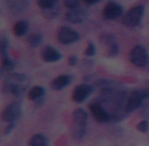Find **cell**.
Here are the masks:
<instances>
[{
  "instance_id": "16",
  "label": "cell",
  "mask_w": 149,
  "mask_h": 146,
  "mask_svg": "<svg viewBox=\"0 0 149 146\" xmlns=\"http://www.w3.org/2000/svg\"><path fill=\"white\" fill-rule=\"evenodd\" d=\"M45 94V89L41 86H33L30 90H29V99L31 100H37L41 97H43Z\"/></svg>"
},
{
  "instance_id": "24",
  "label": "cell",
  "mask_w": 149,
  "mask_h": 146,
  "mask_svg": "<svg viewBox=\"0 0 149 146\" xmlns=\"http://www.w3.org/2000/svg\"><path fill=\"white\" fill-rule=\"evenodd\" d=\"M137 129H139L140 132H147L148 131V123L147 121H141V123L137 125Z\"/></svg>"
},
{
  "instance_id": "8",
  "label": "cell",
  "mask_w": 149,
  "mask_h": 146,
  "mask_svg": "<svg viewBox=\"0 0 149 146\" xmlns=\"http://www.w3.org/2000/svg\"><path fill=\"white\" fill-rule=\"evenodd\" d=\"M123 13V8L118 4V3H109L106 7L103 8V17L107 20H115L119 18Z\"/></svg>"
},
{
  "instance_id": "15",
  "label": "cell",
  "mask_w": 149,
  "mask_h": 146,
  "mask_svg": "<svg viewBox=\"0 0 149 146\" xmlns=\"http://www.w3.org/2000/svg\"><path fill=\"white\" fill-rule=\"evenodd\" d=\"M28 30H29V25L26 21H18V22L15 25V28H13V33H15V35H17V37L25 35V34L28 33Z\"/></svg>"
},
{
  "instance_id": "23",
  "label": "cell",
  "mask_w": 149,
  "mask_h": 146,
  "mask_svg": "<svg viewBox=\"0 0 149 146\" xmlns=\"http://www.w3.org/2000/svg\"><path fill=\"white\" fill-rule=\"evenodd\" d=\"M94 54H95V46L93 43H89L86 50H85V55H86V56H93Z\"/></svg>"
},
{
  "instance_id": "25",
  "label": "cell",
  "mask_w": 149,
  "mask_h": 146,
  "mask_svg": "<svg viewBox=\"0 0 149 146\" xmlns=\"http://www.w3.org/2000/svg\"><path fill=\"white\" fill-rule=\"evenodd\" d=\"M84 1L85 3H86V4H95V3H98V1H100V0H84Z\"/></svg>"
},
{
  "instance_id": "22",
  "label": "cell",
  "mask_w": 149,
  "mask_h": 146,
  "mask_svg": "<svg viewBox=\"0 0 149 146\" xmlns=\"http://www.w3.org/2000/svg\"><path fill=\"white\" fill-rule=\"evenodd\" d=\"M79 3H80V0H64L65 7L70 8V9L77 8V7H79Z\"/></svg>"
},
{
  "instance_id": "1",
  "label": "cell",
  "mask_w": 149,
  "mask_h": 146,
  "mask_svg": "<svg viewBox=\"0 0 149 146\" xmlns=\"http://www.w3.org/2000/svg\"><path fill=\"white\" fill-rule=\"evenodd\" d=\"M28 86H29V78L25 74L10 73L5 78L3 90L5 93H8V94H13L16 97H18V95H22V93L26 91Z\"/></svg>"
},
{
  "instance_id": "11",
  "label": "cell",
  "mask_w": 149,
  "mask_h": 146,
  "mask_svg": "<svg viewBox=\"0 0 149 146\" xmlns=\"http://www.w3.org/2000/svg\"><path fill=\"white\" fill-rule=\"evenodd\" d=\"M42 59L47 63H55L58 60L62 59V55L58 50H55L54 47H45L42 50Z\"/></svg>"
},
{
  "instance_id": "13",
  "label": "cell",
  "mask_w": 149,
  "mask_h": 146,
  "mask_svg": "<svg viewBox=\"0 0 149 146\" xmlns=\"http://www.w3.org/2000/svg\"><path fill=\"white\" fill-rule=\"evenodd\" d=\"M71 76H68V74H62V76H58L56 78L52 80L51 82V87L54 90H62L64 89L65 86H68V85L71 84Z\"/></svg>"
},
{
  "instance_id": "10",
  "label": "cell",
  "mask_w": 149,
  "mask_h": 146,
  "mask_svg": "<svg viewBox=\"0 0 149 146\" xmlns=\"http://www.w3.org/2000/svg\"><path fill=\"white\" fill-rule=\"evenodd\" d=\"M90 111H92V115L94 116V119L100 123H105L110 119V115L107 113V111L103 108V106L98 104V103H92L90 104Z\"/></svg>"
},
{
  "instance_id": "12",
  "label": "cell",
  "mask_w": 149,
  "mask_h": 146,
  "mask_svg": "<svg viewBox=\"0 0 149 146\" xmlns=\"http://www.w3.org/2000/svg\"><path fill=\"white\" fill-rule=\"evenodd\" d=\"M29 0H7V7L12 13H21L28 8Z\"/></svg>"
},
{
  "instance_id": "26",
  "label": "cell",
  "mask_w": 149,
  "mask_h": 146,
  "mask_svg": "<svg viewBox=\"0 0 149 146\" xmlns=\"http://www.w3.org/2000/svg\"><path fill=\"white\" fill-rule=\"evenodd\" d=\"M76 62H77L76 57H70V64L71 65H74V64H76Z\"/></svg>"
},
{
  "instance_id": "7",
  "label": "cell",
  "mask_w": 149,
  "mask_h": 146,
  "mask_svg": "<svg viewBox=\"0 0 149 146\" xmlns=\"http://www.w3.org/2000/svg\"><path fill=\"white\" fill-rule=\"evenodd\" d=\"M79 34L77 31H74L73 29L71 28H62L59 30V34H58V39H59L60 43L63 44H71L74 43V42L79 41Z\"/></svg>"
},
{
  "instance_id": "18",
  "label": "cell",
  "mask_w": 149,
  "mask_h": 146,
  "mask_svg": "<svg viewBox=\"0 0 149 146\" xmlns=\"http://www.w3.org/2000/svg\"><path fill=\"white\" fill-rule=\"evenodd\" d=\"M106 44H107V55L109 56H114V55L118 54V46H116V42L114 41V39L106 42Z\"/></svg>"
},
{
  "instance_id": "5",
  "label": "cell",
  "mask_w": 149,
  "mask_h": 146,
  "mask_svg": "<svg viewBox=\"0 0 149 146\" xmlns=\"http://www.w3.org/2000/svg\"><path fill=\"white\" fill-rule=\"evenodd\" d=\"M143 15H144V7L143 5H136L126 13V16L123 17V24L126 26L134 28V26L139 25V22L143 18Z\"/></svg>"
},
{
  "instance_id": "21",
  "label": "cell",
  "mask_w": 149,
  "mask_h": 146,
  "mask_svg": "<svg viewBox=\"0 0 149 146\" xmlns=\"http://www.w3.org/2000/svg\"><path fill=\"white\" fill-rule=\"evenodd\" d=\"M13 67H15V64H13L12 60L7 59V57H4V59H3V63H1V68H3V71H5V72H10Z\"/></svg>"
},
{
  "instance_id": "9",
  "label": "cell",
  "mask_w": 149,
  "mask_h": 146,
  "mask_svg": "<svg viewBox=\"0 0 149 146\" xmlns=\"http://www.w3.org/2000/svg\"><path fill=\"white\" fill-rule=\"evenodd\" d=\"M90 93H92V86H89L88 84L79 85V86L73 90L72 99L74 100V102H77V103H81V102H84L88 97H89Z\"/></svg>"
},
{
  "instance_id": "19",
  "label": "cell",
  "mask_w": 149,
  "mask_h": 146,
  "mask_svg": "<svg viewBox=\"0 0 149 146\" xmlns=\"http://www.w3.org/2000/svg\"><path fill=\"white\" fill-rule=\"evenodd\" d=\"M58 0H38V5L42 9H51Z\"/></svg>"
},
{
  "instance_id": "4",
  "label": "cell",
  "mask_w": 149,
  "mask_h": 146,
  "mask_svg": "<svg viewBox=\"0 0 149 146\" xmlns=\"http://www.w3.org/2000/svg\"><path fill=\"white\" fill-rule=\"evenodd\" d=\"M130 62L135 67L143 68L148 64V52L143 46H136L130 52Z\"/></svg>"
},
{
  "instance_id": "6",
  "label": "cell",
  "mask_w": 149,
  "mask_h": 146,
  "mask_svg": "<svg viewBox=\"0 0 149 146\" xmlns=\"http://www.w3.org/2000/svg\"><path fill=\"white\" fill-rule=\"evenodd\" d=\"M20 115H21V106L18 102H15L4 108V111L1 113V119L4 121H7V123H13L15 120H17Z\"/></svg>"
},
{
  "instance_id": "17",
  "label": "cell",
  "mask_w": 149,
  "mask_h": 146,
  "mask_svg": "<svg viewBox=\"0 0 149 146\" xmlns=\"http://www.w3.org/2000/svg\"><path fill=\"white\" fill-rule=\"evenodd\" d=\"M31 146H46L47 145V138L42 134H36L33 138L29 141Z\"/></svg>"
},
{
  "instance_id": "3",
  "label": "cell",
  "mask_w": 149,
  "mask_h": 146,
  "mask_svg": "<svg viewBox=\"0 0 149 146\" xmlns=\"http://www.w3.org/2000/svg\"><path fill=\"white\" fill-rule=\"evenodd\" d=\"M148 97H149V90H136V91H134L128 97V99H127V102H126V106H124L126 112H131V111L136 110L137 107H140L141 103L144 102Z\"/></svg>"
},
{
  "instance_id": "14",
  "label": "cell",
  "mask_w": 149,
  "mask_h": 146,
  "mask_svg": "<svg viewBox=\"0 0 149 146\" xmlns=\"http://www.w3.org/2000/svg\"><path fill=\"white\" fill-rule=\"evenodd\" d=\"M67 21H70V22H73V24H77V22H81L82 18H84V13L81 12L80 9H77V8H73V9H71L70 12L67 13Z\"/></svg>"
},
{
  "instance_id": "20",
  "label": "cell",
  "mask_w": 149,
  "mask_h": 146,
  "mask_svg": "<svg viewBox=\"0 0 149 146\" xmlns=\"http://www.w3.org/2000/svg\"><path fill=\"white\" fill-rule=\"evenodd\" d=\"M41 42H42V35L41 34H31V37L29 38V43H30V46H33V47L39 46Z\"/></svg>"
},
{
  "instance_id": "2",
  "label": "cell",
  "mask_w": 149,
  "mask_h": 146,
  "mask_svg": "<svg viewBox=\"0 0 149 146\" xmlns=\"http://www.w3.org/2000/svg\"><path fill=\"white\" fill-rule=\"evenodd\" d=\"M86 121H88V113L85 110L82 108H77L73 112V124H74V129H73V134L76 136V138H81L85 134V127H86Z\"/></svg>"
}]
</instances>
